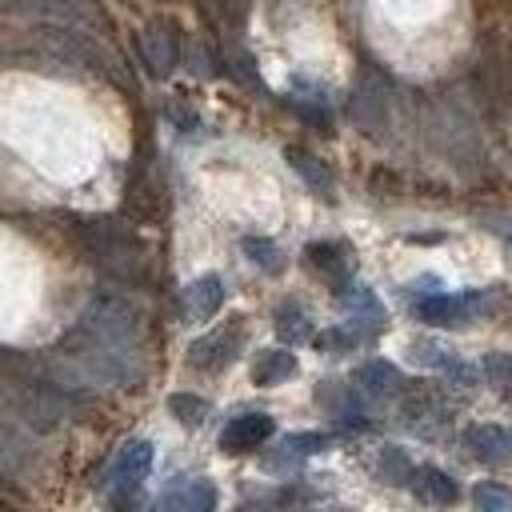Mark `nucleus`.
I'll list each match as a JSON object with an SVG mask.
<instances>
[{
  "mask_svg": "<svg viewBox=\"0 0 512 512\" xmlns=\"http://www.w3.org/2000/svg\"><path fill=\"white\" fill-rule=\"evenodd\" d=\"M304 260H308L320 276H328L332 292H340V288L348 284V260H344V248H340V244H332V240H312V244L304 248Z\"/></svg>",
  "mask_w": 512,
  "mask_h": 512,
  "instance_id": "15",
  "label": "nucleus"
},
{
  "mask_svg": "<svg viewBox=\"0 0 512 512\" xmlns=\"http://www.w3.org/2000/svg\"><path fill=\"white\" fill-rule=\"evenodd\" d=\"M272 328H276V336H280L288 348L312 340V320H308V312L300 308V300H280V304H276V316H272Z\"/></svg>",
  "mask_w": 512,
  "mask_h": 512,
  "instance_id": "16",
  "label": "nucleus"
},
{
  "mask_svg": "<svg viewBox=\"0 0 512 512\" xmlns=\"http://www.w3.org/2000/svg\"><path fill=\"white\" fill-rule=\"evenodd\" d=\"M348 116L364 128V132H376L388 116V80L376 72V68H364L352 96H348Z\"/></svg>",
  "mask_w": 512,
  "mask_h": 512,
  "instance_id": "5",
  "label": "nucleus"
},
{
  "mask_svg": "<svg viewBox=\"0 0 512 512\" xmlns=\"http://www.w3.org/2000/svg\"><path fill=\"white\" fill-rule=\"evenodd\" d=\"M468 500H472L476 508H484V512H500V508H512V488H500V484L484 480V484H476V488L468 492Z\"/></svg>",
  "mask_w": 512,
  "mask_h": 512,
  "instance_id": "22",
  "label": "nucleus"
},
{
  "mask_svg": "<svg viewBox=\"0 0 512 512\" xmlns=\"http://www.w3.org/2000/svg\"><path fill=\"white\" fill-rule=\"evenodd\" d=\"M412 356H416L424 368H440V372L456 360L448 348H440V344H432V340H412Z\"/></svg>",
  "mask_w": 512,
  "mask_h": 512,
  "instance_id": "25",
  "label": "nucleus"
},
{
  "mask_svg": "<svg viewBox=\"0 0 512 512\" xmlns=\"http://www.w3.org/2000/svg\"><path fill=\"white\" fill-rule=\"evenodd\" d=\"M444 372H448V376H452L460 388H476V380H480V372H476L472 364H464V360H452Z\"/></svg>",
  "mask_w": 512,
  "mask_h": 512,
  "instance_id": "27",
  "label": "nucleus"
},
{
  "mask_svg": "<svg viewBox=\"0 0 512 512\" xmlns=\"http://www.w3.org/2000/svg\"><path fill=\"white\" fill-rule=\"evenodd\" d=\"M508 144H512V108H508Z\"/></svg>",
  "mask_w": 512,
  "mask_h": 512,
  "instance_id": "28",
  "label": "nucleus"
},
{
  "mask_svg": "<svg viewBox=\"0 0 512 512\" xmlns=\"http://www.w3.org/2000/svg\"><path fill=\"white\" fill-rule=\"evenodd\" d=\"M280 444H284L288 452H296V456H316V452L332 448V436H328V432H288Z\"/></svg>",
  "mask_w": 512,
  "mask_h": 512,
  "instance_id": "24",
  "label": "nucleus"
},
{
  "mask_svg": "<svg viewBox=\"0 0 512 512\" xmlns=\"http://www.w3.org/2000/svg\"><path fill=\"white\" fill-rule=\"evenodd\" d=\"M484 372H488V384L500 392V400L512 404V356H500V352L484 356Z\"/></svg>",
  "mask_w": 512,
  "mask_h": 512,
  "instance_id": "21",
  "label": "nucleus"
},
{
  "mask_svg": "<svg viewBox=\"0 0 512 512\" xmlns=\"http://www.w3.org/2000/svg\"><path fill=\"white\" fill-rule=\"evenodd\" d=\"M284 160H288L292 172L308 184V192H316L320 200H336V176L328 172V164H324L320 156H312V152L300 148V144H288V148H284Z\"/></svg>",
  "mask_w": 512,
  "mask_h": 512,
  "instance_id": "10",
  "label": "nucleus"
},
{
  "mask_svg": "<svg viewBox=\"0 0 512 512\" xmlns=\"http://www.w3.org/2000/svg\"><path fill=\"white\" fill-rule=\"evenodd\" d=\"M76 240L84 244L88 260L120 280V284H136L144 276V240L116 216H84L76 220Z\"/></svg>",
  "mask_w": 512,
  "mask_h": 512,
  "instance_id": "1",
  "label": "nucleus"
},
{
  "mask_svg": "<svg viewBox=\"0 0 512 512\" xmlns=\"http://www.w3.org/2000/svg\"><path fill=\"white\" fill-rule=\"evenodd\" d=\"M464 448L480 464H508L512 460V432H504L500 424H468L464 428Z\"/></svg>",
  "mask_w": 512,
  "mask_h": 512,
  "instance_id": "9",
  "label": "nucleus"
},
{
  "mask_svg": "<svg viewBox=\"0 0 512 512\" xmlns=\"http://www.w3.org/2000/svg\"><path fill=\"white\" fill-rule=\"evenodd\" d=\"M148 468H152V444H148V440H128V444L116 452V460L108 464V476H104V484L116 488L112 500L124 504L128 492L148 476Z\"/></svg>",
  "mask_w": 512,
  "mask_h": 512,
  "instance_id": "6",
  "label": "nucleus"
},
{
  "mask_svg": "<svg viewBox=\"0 0 512 512\" xmlns=\"http://www.w3.org/2000/svg\"><path fill=\"white\" fill-rule=\"evenodd\" d=\"M160 508H184V512H208L216 508V488L204 476H180L164 496Z\"/></svg>",
  "mask_w": 512,
  "mask_h": 512,
  "instance_id": "11",
  "label": "nucleus"
},
{
  "mask_svg": "<svg viewBox=\"0 0 512 512\" xmlns=\"http://www.w3.org/2000/svg\"><path fill=\"white\" fill-rule=\"evenodd\" d=\"M376 472H380L388 484H408V480H412V472H416V464L404 456V448L384 444V448L376 452Z\"/></svg>",
  "mask_w": 512,
  "mask_h": 512,
  "instance_id": "19",
  "label": "nucleus"
},
{
  "mask_svg": "<svg viewBox=\"0 0 512 512\" xmlns=\"http://www.w3.org/2000/svg\"><path fill=\"white\" fill-rule=\"evenodd\" d=\"M336 300L348 308V324L356 328V332H380L384 328V320H388V312H384V304L376 300V292L372 288H364V284H344L340 292H336Z\"/></svg>",
  "mask_w": 512,
  "mask_h": 512,
  "instance_id": "8",
  "label": "nucleus"
},
{
  "mask_svg": "<svg viewBox=\"0 0 512 512\" xmlns=\"http://www.w3.org/2000/svg\"><path fill=\"white\" fill-rule=\"evenodd\" d=\"M408 488H412L420 500H428V504H456V500H460L456 480H452L448 472L432 468V464H416V472H412Z\"/></svg>",
  "mask_w": 512,
  "mask_h": 512,
  "instance_id": "14",
  "label": "nucleus"
},
{
  "mask_svg": "<svg viewBox=\"0 0 512 512\" xmlns=\"http://www.w3.org/2000/svg\"><path fill=\"white\" fill-rule=\"evenodd\" d=\"M228 72H232V76H236L240 84H248V88H256V92H264V80H260V72H256V64H252V56H248V52L232 56Z\"/></svg>",
  "mask_w": 512,
  "mask_h": 512,
  "instance_id": "26",
  "label": "nucleus"
},
{
  "mask_svg": "<svg viewBox=\"0 0 512 512\" xmlns=\"http://www.w3.org/2000/svg\"><path fill=\"white\" fill-rule=\"evenodd\" d=\"M296 356L288 352V348H264L260 356H256V364H252V380L256 384H280V380H292L296 376Z\"/></svg>",
  "mask_w": 512,
  "mask_h": 512,
  "instance_id": "17",
  "label": "nucleus"
},
{
  "mask_svg": "<svg viewBox=\"0 0 512 512\" xmlns=\"http://www.w3.org/2000/svg\"><path fill=\"white\" fill-rule=\"evenodd\" d=\"M0 12L40 20V24H68V28H100L104 12L96 0H0Z\"/></svg>",
  "mask_w": 512,
  "mask_h": 512,
  "instance_id": "2",
  "label": "nucleus"
},
{
  "mask_svg": "<svg viewBox=\"0 0 512 512\" xmlns=\"http://www.w3.org/2000/svg\"><path fill=\"white\" fill-rule=\"evenodd\" d=\"M240 348H244V324L232 320V324H224V328L200 336V340L188 348V364H192L196 372H208V376H212V372L232 368L236 356H240Z\"/></svg>",
  "mask_w": 512,
  "mask_h": 512,
  "instance_id": "4",
  "label": "nucleus"
},
{
  "mask_svg": "<svg viewBox=\"0 0 512 512\" xmlns=\"http://www.w3.org/2000/svg\"><path fill=\"white\" fill-rule=\"evenodd\" d=\"M168 412H172L180 424L200 428V424L208 420V400H204V396H192V392H172V396H168Z\"/></svg>",
  "mask_w": 512,
  "mask_h": 512,
  "instance_id": "20",
  "label": "nucleus"
},
{
  "mask_svg": "<svg viewBox=\"0 0 512 512\" xmlns=\"http://www.w3.org/2000/svg\"><path fill=\"white\" fill-rule=\"evenodd\" d=\"M136 48H140V60L148 64L152 76H168L184 56V32L176 20L160 16V20L144 24V32L136 36Z\"/></svg>",
  "mask_w": 512,
  "mask_h": 512,
  "instance_id": "3",
  "label": "nucleus"
},
{
  "mask_svg": "<svg viewBox=\"0 0 512 512\" xmlns=\"http://www.w3.org/2000/svg\"><path fill=\"white\" fill-rule=\"evenodd\" d=\"M272 432H276V424H272L268 412H240V416H232V420L224 424L220 448L232 452V456H236V452H252V448H260Z\"/></svg>",
  "mask_w": 512,
  "mask_h": 512,
  "instance_id": "7",
  "label": "nucleus"
},
{
  "mask_svg": "<svg viewBox=\"0 0 512 512\" xmlns=\"http://www.w3.org/2000/svg\"><path fill=\"white\" fill-rule=\"evenodd\" d=\"M356 388H360L364 396H372V400H384V396H400L408 384H404V376H400L396 364H388V360H368V364L356 368Z\"/></svg>",
  "mask_w": 512,
  "mask_h": 512,
  "instance_id": "13",
  "label": "nucleus"
},
{
  "mask_svg": "<svg viewBox=\"0 0 512 512\" xmlns=\"http://www.w3.org/2000/svg\"><path fill=\"white\" fill-rule=\"evenodd\" d=\"M224 304V280L216 272H204L184 288V316L188 320H212Z\"/></svg>",
  "mask_w": 512,
  "mask_h": 512,
  "instance_id": "12",
  "label": "nucleus"
},
{
  "mask_svg": "<svg viewBox=\"0 0 512 512\" xmlns=\"http://www.w3.org/2000/svg\"><path fill=\"white\" fill-rule=\"evenodd\" d=\"M364 332H356L352 324H344V328H328V332H316L312 336V344L320 348V352H348V348H356V340H360Z\"/></svg>",
  "mask_w": 512,
  "mask_h": 512,
  "instance_id": "23",
  "label": "nucleus"
},
{
  "mask_svg": "<svg viewBox=\"0 0 512 512\" xmlns=\"http://www.w3.org/2000/svg\"><path fill=\"white\" fill-rule=\"evenodd\" d=\"M240 248H244V256H248L260 272H268V276L284 272V252H280V244H276V240H268V236H244V240H240Z\"/></svg>",
  "mask_w": 512,
  "mask_h": 512,
  "instance_id": "18",
  "label": "nucleus"
}]
</instances>
